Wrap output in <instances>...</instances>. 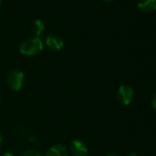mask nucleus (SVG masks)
Instances as JSON below:
<instances>
[{
    "mask_svg": "<svg viewBox=\"0 0 156 156\" xmlns=\"http://www.w3.org/2000/svg\"><path fill=\"white\" fill-rule=\"evenodd\" d=\"M43 50V42L40 37L26 39L20 45V51L25 56H36Z\"/></svg>",
    "mask_w": 156,
    "mask_h": 156,
    "instance_id": "f257e3e1",
    "label": "nucleus"
},
{
    "mask_svg": "<svg viewBox=\"0 0 156 156\" xmlns=\"http://www.w3.org/2000/svg\"><path fill=\"white\" fill-rule=\"evenodd\" d=\"M25 82V74L19 69L11 70L7 76V84L12 91H20Z\"/></svg>",
    "mask_w": 156,
    "mask_h": 156,
    "instance_id": "f03ea898",
    "label": "nucleus"
},
{
    "mask_svg": "<svg viewBox=\"0 0 156 156\" xmlns=\"http://www.w3.org/2000/svg\"><path fill=\"white\" fill-rule=\"evenodd\" d=\"M69 155L71 156H87L88 148L87 143L79 139H74L70 143L68 148Z\"/></svg>",
    "mask_w": 156,
    "mask_h": 156,
    "instance_id": "7ed1b4c3",
    "label": "nucleus"
},
{
    "mask_svg": "<svg viewBox=\"0 0 156 156\" xmlns=\"http://www.w3.org/2000/svg\"><path fill=\"white\" fill-rule=\"evenodd\" d=\"M117 98L120 104H122L124 106H128L133 100L134 91H133L132 87H130L129 86L122 85L118 89Z\"/></svg>",
    "mask_w": 156,
    "mask_h": 156,
    "instance_id": "20e7f679",
    "label": "nucleus"
},
{
    "mask_svg": "<svg viewBox=\"0 0 156 156\" xmlns=\"http://www.w3.org/2000/svg\"><path fill=\"white\" fill-rule=\"evenodd\" d=\"M45 44L49 49L58 51L62 49L64 43L60 36L56 34H49L45 39Z\"/></svg>",
    "mask_w": 156,
    "mask_h": 156,
    "instance_id": "39448f33",
    "label": "nucleus"
},
{
    "mask_svg": "<svg viewBox=\"0 0 156 156\" xmlns=\"http://www.w3.org/2000/svg\"><path fill=\"white\" fill-rule=\"evenodd\" d=\"M44 156H69L68 148L62 143L53 144L46 151Z\"/></svg>",
    "mask_w": 156,
    "mask_h": 156,
    "instance_id": "423d86ee",
    "label": "nucleus"
},
{
    "mask_svg": "<svg viewBox=\"0 0 156 156\" xmlns=\"http://www.w3.org/2000/svg\"><path fill=\"white\" fill-rule=\"evenodd\" d=\"M138 9L144 12H151L156 10V0H140Z\"/></svg>",
    "mask_w": 156,
    "mask_h": 156,
    "instance_id": "0eeeda50",
    "label": "nucleus"
},
{
    "mask_svg": "<svg viewBox=\"0 0 156 156\" xmlns=\"http://www.w3.org/2000/svg\"><path fill=\"white\" fill-rule=\"evenodd\" d=\"M32 26H33V31H34L35 37H40V35L44 30L43 22L41 20H34Z\"/></svg>",
    "mask_w": 156,
    "mask_h": 156,
    "instance_id": "6e6552de",
    "label": "nucleus"
},
{
    "mask_svg": "<svg viewBox=\"0 0 156 156\" xmlns=\"http://www.w3.org/2000/svg\"><path fill=\"white\" fill-rule=\"evenodd\" d=\"M20 156H42V154L38 151L37 150H33V149H29L24 151Z\"/></svg>",
    "mask_w": 156,
    "mask_h": 156,
    "instance_id": "1a4fd4ad",
    "label": "nucleus"
},
{
    "mask_svg": "<svg viewBox=\"0 0 156 156\" xmlns=\"http://www.w3.org/2000/svg\"><path fill=\"white\" fill-rule=\"evenodd\" d=\"M151 103L152 108H153L154 109H156V92L153 94V96H152V98H151Z\"/></svg>",
    "mask_w": 156,
    "mask_h": 156,
    "instance_id": "9d476101",
    "label": "nucleus"
},
{
    "mask_svg": "<svg viewBox=\"0 0 156 156\" xmlns=\"http://www.w3.org/2000/svg\"><path fill=\"white\" fill-rule=\"evenodd\" d=\"M2 156H15V154L13 152H11V151H6V152L3 153Z\"/></svg>",
    "mask_w": 156,
    "mask_h": 156,
    "instance_id": "9b49d317",
    "label": "nucleus"
},
{
    "mask_svg": "<svg viewBox=\"0 0 156 156\" xmlns=\"http://www.w3.org/2000/svg\"><path fill=\"white\" fill-rule=\"evenodd\" d=\"M127 156H139L136 152H131V153H129Z\"/></svg>",
    "mask_w": 156,
    "mask_h": 156,
    "instance_id": "f8f14e48",
    "label": "nucleus"
},
{
    "mask_svg": "<svg viewBox=\"0 0 156 156\" xmlns=\"http://www.w3.org/2000/svg\"><path fill=\"white\" fill-rule=\"evenodd\" d=\"M106 156H119V155H117V154H115V153H108V154H107Z\"/></svg>",
    "mask_w": 156,
    "mask_h": 156,
    "instance_id": "ddd939ff",
    "label": "nucleus"
},
{
    "mask_svg": "<svg viewBox=\"0 0 156 156\" xmlns=\"http://www.w3.org/2000/svg\"><path fill=\"white\" fill-rule=\"evenodd\" d=\"M2 140H3V138H2V135H1V133H0V144L2 143Z\"/></svg>",
    "mask_w": 156,
    "mask_h": 156,
    "instance_id": "4468645a",
    "label": "nucleus"
},
{
    "mask_svg": "<svg viewBox=\"0 0 156 156\" xmlns=\"http://www.w3.org/2000/svg\"><path fill=\"white\" fill-rule=\"evenodd\" d=\"M105 1H108V2H109V1H113V0H105Z\"/></svg>",
    "mask_w": 156,
    "mask_h": 156,
    "instance_id": "2eb2a0df",
    "label": "nucleus"
},
{
    "mask_svg": "<svg viewBox=\"0 0 156 156\" xmlns=\"http://www.w3.org/2000/svg\"><path fill=\"white\" fill-rule=\"evenodd\" d=\"M1 3H2V0H0V5H1Z\"/></svg>",
    "mask_w": 156,
    "mask_h": 156,
    "instance_id": "dca6fc26",
    "label": "nucleus"
},
{
    "mask_svg": "<svg viewBox=\"0 0 156 156\" xmlns=\"http://www.w3.org/2000/svg\"><path fill=\"white\" fill-rule=\"evenodd\" d=\"M0 104H1V99H0Z\"/></svg>",
    "mask_w": 156,
    "mask_h": 156,
    "instance_id": "f3484780",
    "label": "nucleus"
}]
</instances>
